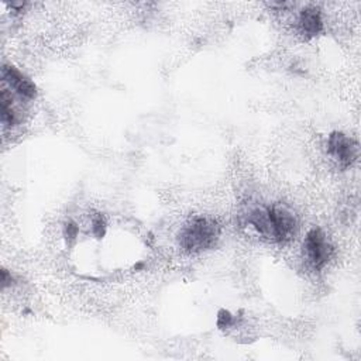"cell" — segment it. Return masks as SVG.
<instances>
[{"mask_svg": "<svg viewBox=\"0 0 361 361\" xmlns=\"http://www.w3.org/2000/svg\"><path fill=\"white\" fill-rule=\"evenodd\" d=\"M305 250L309 263L315 270L324 268L331 256H332V246L328 243L326 236L320 229H312L305 238Z\"/></svg>", "mask_w": 361, "mask_h": 361, "instance_id": "cell-3", "label": "cell"}, {"mask_svg": "<svg viewBox=\"0 0 361 361\" xmlns=\"http://www.w3.org/2000/svg\"><path fill=\"white\" fill-rule=\"evenodd\" d=\"M219 237V226L215 220L197 216L193 218L181 231L179 243L189 253H200L215 246Z\"/></svg>", "mask_w": 361, "mask_h": 361, "instance_id": "cell-1", "label": "cell"}, {"mask_svg": "<svg viewBox=\"0 0 361 361\" xmlns=\"http://www.w3.org/2000/svg\"><path fill=\"white\" fill-rule=\"evenodd\" d=\"M231 322H233V316H231L229 312L222 310V312L219 313V317H218V325H219L220 328H226V326H229Z\"/></svg>", "mask_w": 361, "mask_h": 361, "instance_id": "cell-9", "label": "cell"}, {"mask_svg": "<svg viewBox=\"0 0 361 361\" xmlns=\"http://www.w3.org/2000/svg\"><path fill=\"white\" fill-rule=\"evenodd\" d=\"M271 229H272V242L284 243L290 240L297 230V218L294 212H291L284 205H272L267 208Z\"/></svg>", "mask_w": 361, "mask_h": 361, "instance_id": "cell-2", "label": "cell"}, {"mask_svg": "<svg viewBox=\"0 0 361 361\" xmlns=\"http://www.w3.org/2000/svg\"><path fill=\"white\" fill-rule=\"evenodd\" d=\"M328 150L343 168L350 167L351 163L357 158V144L343 133L331 134L328 141Z\"/></svg>", "mask_w": 361, "mask_h": 361, "instance_id": "cell-4", "label": "cell"}, {"mask_svg": "<svg viewBox=\"0 0 361 361\" xmlns=\"http://www.w3.org/2000/svg\"><path fill=\"white\" fill-rule=\"evenodd\" d=\"M299 27L302 33L308 37L317 35L324 28L322 19H320V13L316 9H305L302 10L299 16Z\"/></svg>", "mask_w": 361, "mask_h": 361, "instance_id": "cell-6", "label": "cell"}, {"mask_svg": "<svg viewBox=\"0 0 361 361\" xmlns=\"http://www.w3.org/2000/svg\"><path fill=\"white\" fill-rule=\"evenodd\" d=\"M92 231H94V234L96 237H102L105 234L106 223H105L102 215H98V216L94 218V220H92Z\"/></svg>", "mask_w": 361, "mask_h": 361, "instance_id": "cell-8", "label": "cell"}, {"mask_svg": "<svg viewBox=\"0 0 361 361\" xmlns=\"http://www.w3.org/2000/svg\"><path fill=\"white\" fill-rule=\"evenodd\" d=\"M2 78L6 84L10 85L20 96H24L27 99H34L37 95L35 85L27 79L20 71H17L12 65H5L2 68Z\"/></svg>", "mask_w": 361, "mask_h": 361, "instance_id": "cell-5", "label": "cell"}, {"mask_svg": "<svg viewBox=\"0 0 361 361\" xmlns=\"http://www.w3.org/2000/svg\"><path fill=\"white\" fill-rule=\"evenodd\" d=\"M78 231H79L78 226H76L75 223H72V222L67 223L65 227H64V234H65V237L69 238V240H71V238H75V237L78 236Z\"/></svg>", "mask_w": 361, "mask_h": 361, "instance_id": "cell-10", "label": "cell"}, {"mask_svg": "<svg viewBox=\"0 0 361 361\" xmlns=\"http://www.w3.org/2000/svg\"><path fill=\"white\" fill-rule=\"evenodd\" d=\"M17 113L13 107V99L9 96L8 91H2V123L5 126H15L17 123Z\"/></svg>", "mask_w": 361, "mask_h": 361, "instance_id": "cell-7", "label": "cell"}]
</instances>
